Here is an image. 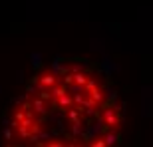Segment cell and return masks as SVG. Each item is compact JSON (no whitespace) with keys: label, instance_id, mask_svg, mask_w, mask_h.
Masks as SVG:
<instances>
[{"label":"cell","instance_id":"obj_1","mask_svg":"<svg viewBox=\"0 0 153 147\" xmlns=\"http://www.w3.org/2000/svg\"><path fill=\"white\" fill-rule=\"evenodd\" d=\"M123 103L88 60L62 58L38 68L6 113L0 147H119Z\"/></svg>","mask_w":153,"mask_h":147}]
</instances>
